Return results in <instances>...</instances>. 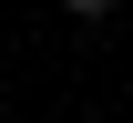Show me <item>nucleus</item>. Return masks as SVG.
<instances>
[{
    "instance_id": "nucleus-1",
    "label": "nucleus",
    "mask_w": 133,
    "mask_h": 123,
    "mask_svg": "<svg viewBox=\"0 0 133 123\" xmlns=\"http://www.w3.org/2000/svg\"><path fill=\"white\" fill-rule=\"evenodd\" d=\"M62 10H82V21H102V10H123V0H62Z\"/></svg>"
}]
</instances>
